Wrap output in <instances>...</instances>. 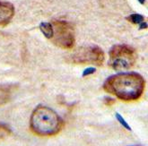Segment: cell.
Listing matches in <instances>:
<instances>
[{
  "label": "cell",
  "mask_w": 148,
  "mask_h": 146,
  "mask_svg": "<svg viewBox=\"0 0 148 146\" xmlns=\"http://www.w3.org/2000/svg\"><path fill=\"white\" fill-rule=\"evenodd\" d=\"M103 90L124 102H135L144 95L145 80L138 73H119L105 80Z\"/></svg>",
  "instance_id": "1"
},
{
  "label": "cell",
  "mask_w": 148,
  "mask_h": 146,
  "mask_svg": "<svg viewBox=\"0 0 148 146\" xmlns=\"http://www.w3.org/2000/svg\"><path fill=\"white\" fill-rule=\"evenodd\" d=\"M30 130L39 137H52L63 130L65 122L54 109L39 105L30 117Z\"/></svg>",
  "instance_id": "2"
},
{
  "label": "cell",
  "mask_w": 148,
  "mask_h": 146,
  "mask_svg": "<svg viewBox=\"0 0 148 146\" xmlns=\"http://www.w3.org/2000/svg\"><path fill=\"white\" fill-rule=\"evenodd\" d=\"M136 50L128 45H115L109 52V66L115 71L128 70L136 62Z\"/></svg>",
  "instance_id": "3"
},
{
  "label": "cell",
  "mask_w": 148,
  "mask_h": 146,
  "mask_svg": "<svg viewBox=\"0 0 148 146\" xmlns=\"http://www.w3.org/2000/svg\"><path fill=\"white\" fill-rule=\"evenodd\" d=\"M53 26V36L51 41L64 49H70L75 44V29L71 23L62 20H55L51 23Z\"/></svg>",
  "instance_id": "4"
},
{
  "label": "cell",
  "mask_w": 148,
  "mask_h": 146,
  "mask_svg": "<svg viewBox=\"0 0 148 146\" xmlns=\"http://www.w3.org/2000/svg\"><path fill=\"white\" fill-rule=\"evenodd\" d=\"M67 60L74 64L101 65L105 60V54L100 47H84L76 49L74 53L68 57Z\"/></svg>",
  "instance_id": "5"
},
{
  "label": "cell",
  "mask_w": 148,
  "mask_h": 146,
  "mask_svg": "<svg viewBox=\"0 0 148 146\" xmlns=\"http://www.w3.org/2000/svg\"><path fill=\"white\" fill-rule=\"evenodd\" d=\"M14 13V6L11 3L0 0V25L1 26H5L12 21Z\"/></svg>",
  "instance_id": "6"
},
{
  "label": "cell",
  "mask_w": 148,
  "mask_h": 146,
  "mask_svg": "<svg viewBox=\"0 0 148 146\" xmlns=\"http://www.w3.org/2000/svg\"><path fill=\"white\" fill-rule=\"evenodd\" d=\"M17 87L16 84H0V107L5 105L12 100Z\"/></svg>",
  "instance_id": "7"
},
{
  "label": "cell",
  "mask_w": 148,
  "mask_h": 146,
  "mask_svg": "<svg viewBox=\"0 0 148 146\" xmlns=\"http://www.w3.org/2000/svg\"><path fill=\"white\" fill-rule=\"evenodd\" d=\"M40 29L47 39L51 40L53 36V26L51 23H41L40 24Z\"/></svg>",
  "instance_id": "8"
},
{
  "label": "cell",
  "mask_w": 148,
  "mask_h": 146,
  "mask_svg": "<svg viewBox=\"0 0 148 146\" xmlns=\"http://www.w3.org/2000/svg\"><path fill=\"white\" fill-rule=\"evenodd\" d=\"M127 20L131 23H134V24H140L145 21V17L141 14H134L129 15L127 18Z\"/></svg>",
  "instance_id": "9"
},
{
  "label": "cell",
  "mask_w": 148,
  "mask_h": 146,
  "mask_svg": "<svg viewBox=\"0 0 148 146\" xmlns=\"http://www.w3.org/2000/svg\"><path fill=\"white\" fill-rule=\"evenodd\" d=\"M12 134V131L6 125L0 124V140L4 139Z\"/></svg>",
  "instance_id": "10"
},
{
  "label": "cell",
  "mask_w": 148,
  "mask_h": 146,
  "mask_svg": "<svg viewBox=\"0 0 148 146\" xmlns=\"http://www.w3.org/2000/svg\"><path fill=\"white\" fill-rule=\"evenodd\" d=\"M138 1L140 2V3H142V4H144V3H145V0H138Z\"/></svg>",
  "instance_id": "11"
},
{
  "label": "cell",
  "mask_w": 148,
  "mask_h": 146,
  "mask_svg": "<svg viewBox=\"0 0 148 146\" xmlns=\"http://www.w3.org/2000/svg\"><path fill=\"white\" fill-rule=\"evenodd\" d=\"M134 146H141V145H134Z\"/></svg>",
  "instance_id": "12"
}]
</instances>
